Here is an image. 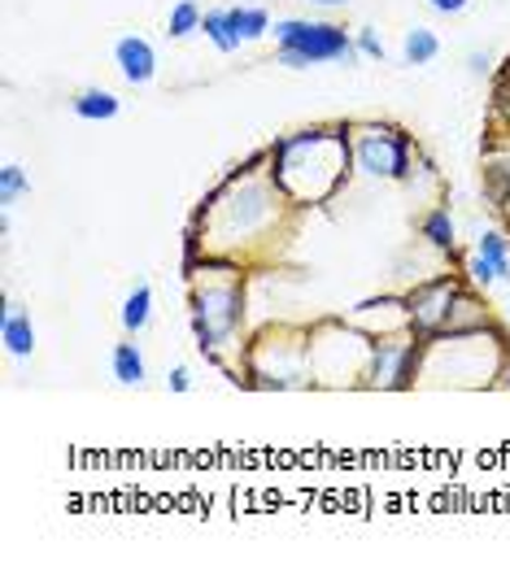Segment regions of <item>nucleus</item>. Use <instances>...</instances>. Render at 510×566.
<instances>
[{"label": "nucleus", "mask_w": 510, "mask_h": 566, "mask_svg": "<svg viewBox=\"0 0 510 566\" xmlns=\"http://www.w3.org/2000/svg\"><path fill=\"white\" fill-rule=\"evenodd\" d=\"M275 40L279 53L275 62L288 70H310L319 62H358V44L345 35V26L332 22H306V18H284L275 22Z\"/></svg>", "instance_id": "nucleus-1"}, {"label": "nucleus", "mask_w": 510, "mask_h": 566, "mask_svg": "<svg viewBox=\"0 0 510 566\" xmlns=\"http://www.w3.org/2000/svg\"><path fill=\"white\" fill-rule=\"evenodd\" d=\"M358 170L372 179H410V140L388 126H367L354 140Z\"/></svg>", "instance_id": "nucleus-2"}, {"label": "nucleus", "mask_w": 510, "mask_h": 566, "mask_svg": "<svg viewBox=\"0 0 510 566\" xmlns=\"http://www.w3.org/2000/svg\"><path fill=\"white\" fill-rule=\"evenodd\" d=\"M192 328H197V340L201 348H223L228 340L236 336L241 328V288L228 284V288H210L197 297V310H192Z\"/></svg>", "instance_id": "nucleus-3"}, {"label": "nucleus", "mask_w": 510, "mask_h": 566, "mask_svg": "<svg viewBox=\"0 0 510 566\" xmlns=\"http://www.w3.org/2000/svg\"><path fill=\"white\" fill-rule=\"evenodd\" d=\"M367 357H372L367 379H372V384H380V388L401 392V388H410V384H414L419 340H376V344H367Z\"/></svg>", "instance_id": "nucleus-4"}, {"label": "nucleus", "mask_w": 510, "mask_h": 566, "mask_svg": "<svg viewBox=\"0 0 510 566\" xmlns=\"http://www.w3.org/2000/svg\"><path fill=\"white\" fill-rule=\"evenodd\" d=\"M410 323L419 328V336H436L450 328L454 310H458V284L454 279H432L423 288L410 292Z\"/></svg>", "instance_id": "nucleus-5"}, {"label": "nucleus", "mask_w": 510, "mask_h": 566, "mask_svg": "<svg viewBox=\"0 0 510 566\" xmlns=\"http://www.w3.org/2000/svg\"><path fill=\"white\" fill-rule=\"evenodd\" d=\"M114 62H119L123 79L135 84V88L153 84V75H157V53H153V44H148L144 35H123V40L114 44Z\"/></svg>", "instance_id": "nucleus-6"}, {"label": "nucleus", "mask_w": 510, "mask_h": 566, "mask_svg": "<svg viewBox=\"0 0 510 566\" xmlns=\"http://www.w3.org/2000/svg\"><path fill=\"white\" fill-rule=\"evenodd\" d=\"M476 284H507L510 279V244L502 231H485L480 235V253L472 262Z\"/></svg>", "instance_id": "nucleus-7"}, {"label": "nucleus", "mask_w": 510, "mask_h": 566, "mask_svg": "<svg viewBox=\"0 0 510 566\" xmlns=\"http://www.w3.org/2000/svg\"><path fill=\"white\" fill-rule=\"evenodd\" d=\"M0 340H4V348H9L13 357H31V353H35V328H31V319H26L22 310H13V306H4V314H0Z\"/></svg>", "instance_id": "nucleus-8"}, {"label": "nucleus", "mask_w": 510, "mask_h": 566, "mask_svg": "<svg viewBox=\"0 0 510 566\" xmlns=\"http://www.w3.org/2000/svg\"><path fill=\"white\" fill-rule=\"evenodd\" d=\"M70 110L79 113L84 122H110V118H119V97L106 92V88H88V92H79L70 101Z\"/></svg>", "instance_id": "nucleus-9"}, {"label": "nucleus", "mask_w": 510, "mask_h": 566, "mask_svg": "<svg viewBox=\"0 0 510 566\" xmlns=\"http://www.w3.org/2000/svg\"><path fill=\"white\" fill-rule=\"evenodd\" d=\"M201 31L210 35V44H214L219 53H236V48H241V31H236V22H232L228 9H210L206 22H201Z\"/></svg>", "instance_id": "nucleus-10"}, {"label": "nucleus", "mask_w": 510, "mask_h": 566, "mask_svg": "<svg viewBox=\"0 0 510 566\" xmlns=\"http://www.w3.org/2000/svg\"><path fill=\"white\" fill-rule=\"evenodd\" d=\"M114 379L127 384V388H140L148 379V366H144L135 344H114Z\"/></svg>", "instance_id": "nucleus-11"}, {"label": "nucleus", "mask_w": 510, "mask_h": 566, "mask_svg": "<svg viewBox=\"0 0 510 566\" xmlns=\"http://www.w3.org/2000/svg\"><path fill=\"white\" fill-rule=\"evenodd\" d=\"M201 22H206V13L197 9V0H179L170 9V18H166V35L170 40H188L192 31H201Z\"/></svg>", "instance_id": "nucleus-12"}, {"label": "nucleus", "mask_w": 510, "mask_h": 566, "mask_svg": "<svg viewBox=\"0 0 510 566\" xmlns=\"http://www.w3.org/2000/svg\"><path fill=\"white\" fill-rule=\"evenodd\" d=\"M436 53H441V40L428 26H414L406 35V66H428V62H436Z\"/></svg>", "instance_id": "nucleus-13"}, {"label": "nucleus", "mask_w": 510, "mask_h": 566, "mask_svg": "<svg viewBox=\"0 0 510 566\" xmlns=\"http://www.w3.org/2000/svg\"><path fill=\"white\" fill-rule=\"evenodd\" d=\"M148 314H153V288L140 284L127 301H123V328L127 332H144L148 328Z\"/></svg>", "instance_id": "nucleus-14"}, {"label": "nucleus", "mask_w": 510, "mask_h": 566, "mask_svg": "<svg viewBox=\"0 0 510 566\" xmlns=\"http://www.w3.org/2000/svg\"><path fill=\"white\" fill-rule=\"evenodd\" d=\"M419 231H423V240H428L432 248H441V253L454 248V219H450V210H432Z\"/></svg>", "instance_id": "nucleus-15"}, {"label": "nucleus", "mask_w": 510, "mask_h": 566, "mask_svg": "<svg viewBox=\"0 0 510 566\" xmlns=\"http://www.w3.org/2000/svg\"><path fill=\"white\" fill-rule=\"evenodd\" d=\"M232 13V22H236V31H241V40H262L266 31H270V13L266 9H228Z\"/></svg>", "instance_id": "nucleus-16"}, {"label": "nucleus", "mask_w": 510, "mask_h": 566, "mask_svg": "<svg viewBox=\"0 0 510 566\" xmlns=\"http://www.w3.org/2000/svg\"><path fill=\"white\" fill-rule=\"evenodd\" d=\"M26 192H31V184H26L22 166H4V170H0V206H13V201L26 197Z\"/></svg>", "instance_id": "nucleus-17"}, {"label": "nucleus", "mask_w": 510, "mask_h": 566, "mask_svg": "<svg viewBox=\"0 0 510 566\" xmlns=\"http://www.w3.org/2000/svg\"><path fill=\"white\" fill-rule=\"evenodd\" d=\"M485 188H489V201H494V206H507L510 201V170L507 166H489V170H485Z\"/></svg>", "instance_id": "nucleus-18"}, {"label": "nucleus", "mask_w": 510, "mask_h": 566, "mask_svg": "<svg viewBox=\"0 0 510 566\" xmlns=\"http://www.w3.org/2000/svg\"><path fill=\"white\" fill-rule=\"evenodd\" d=\"M354 44H358V53H363V57H384V44H380V35H376V31H372V26H363V31H358V40H354Z\"/></svg>", "instance_id": "nucleus-19"}, {"label": "nucleus", "mask_w": 510, "mask_h": 566, "mask_svg": "<svg viewBox=\"0 0 510 566\" xmlns=\"http://www.w3.org/2000/svg\"><path fill=\"white\" fill-rule=\"evenodd\" d=\"M170 388H175V392H188V388H192L188 366H175V370H170Z\"/></svg>", "instance_id": "nucleus-20"}, {"label": "nucleus", "mask_w": 510, "mask_h": 566, "mask_svg": "<svg viewBox=\"0 0 510 566\" xmlns=\"http://www.w3.org/2000/svg\"><path fill=\"white\" fill-rule=\"evenodd\" d=\"M436 13H463L467 9V0H428Z\"/></svg>", "instance_id": "nucleus-21"}, {"label": "nucleus", "mask_w": 510, "mask_h": 566, "mask_svg": "<svg viewBox=\"0 0 510 566\" xmlns=\"http://www.w3.org/2000/svg\"><path fill=\"white\" fill-rule=\"evenodd\" d=\"M467 66H472V75H485V70H489V53H472Z\"/></svg>", "instance_id": "nucleus-22"}, {"label": "nucleus", "mask_w": 510, "mask_h": 566, "mask_svg": "<svg viewBox=\"0 0 510 566\" xmlns=\"http://www.w3.org/2000/svg\"><path fill=\"white\" fill-rule=\"evenodd\" d=\"M314 4H323V9H336V4H350V0H314Z\"/></svg>", "instance_id": "nucleus-23"}]
</instances>
